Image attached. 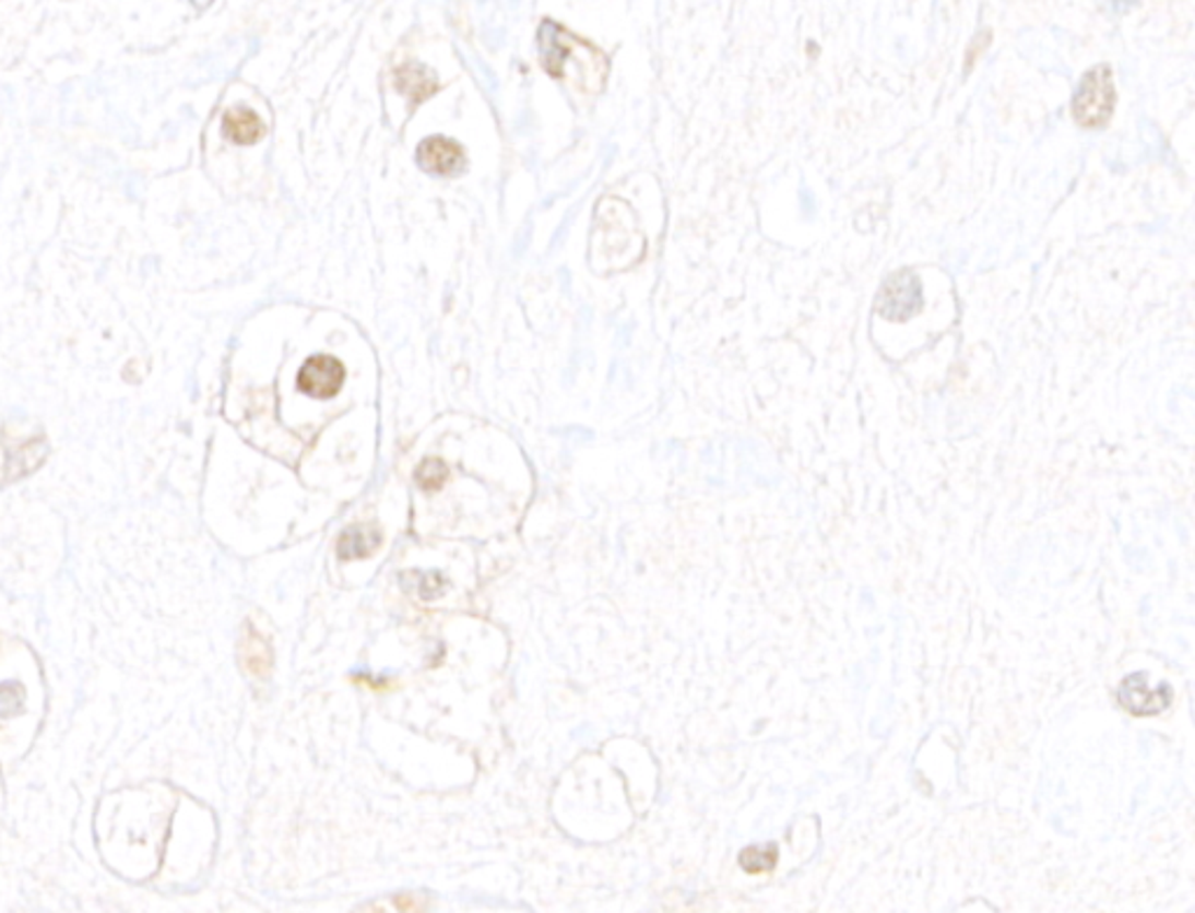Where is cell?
Listing matches in <instances>:
<instances>
[{"mask_svg":"<svg viewBox=\"0 0 1195 913\" xmlns=\"http://www.w3.org/2000/svg\"><path fill=\"white\" fill-rule=\"evenodd\" d=\"M1174 699V691L1170 685H1158L1151 689L1147 685V675L1144 673H1131L1119 687V703L1135 718H1153L1163 710L1170 708Z\"/></svg>","mask_w":1195,"mask_h":913,"instance_id":"cell-5","label":"cell"},{"mask_svg":"<svg viewBox=\"0 0 1195 913\" xmlns=\"http://www.w3.org/2000/svg\"><path fill=\"white\" fill-rule=\"evenodd\" d=\"M395 84H398V90L404 96H409L414 100V104H421V100L430 98L437 92L435 73H430L421 63H406V66H402V69H398Z\"/></svg>","mask_w":1195,"mask_h":913,"instance_id":"cell-10","label":"cell"},{"mask_svg":"<svg viewBox=\"0 0 1195 913\" xmlns=\"http://www.w3.org/2000/svg\"><path fill=\"white\" fill-rule=\"evenodd\" d=\"M537 43H540V57H542L544 71L552 78H558V80L566 78L568 63L575 61L579 75H582V87L589 94L603 92L610 63L601 49H595L587 40L572 36L570 31L549 20L542 22Z\"/></svg>","mask_w":1195,"mask_h":913,"instance_id":"cell-2","label":"cell"},{"mask_svg":"<svg viewBox=\"0 0 1195 913\" xmlns=\"http://www.w3.org/2000/svg\"><path fill=\"white\" fill-rule=\"evenodd\" d=\"M381 533L374 526H353L341 533L336 543V556L341 561H357L369 559V556L379 549Z\"/></svg>","mask_w":1195,"mask_h":913,"instance_id":"cell-9","label":"cell"},{"mask_svg":"<svg viewBox=\"0 0 1195 913\" xmlns=\"http://www.w3.org/2000/svg\"><path fill=\"white\" fill-rule=\"evenodd\" d=\"M447 479H449V467L439 459L423 461L416 470V482L423 491H439Z\"/></svg>","mask_w":1195,"mask_h":913,"instance_id":"cell-12","label":"cell"},{"mask_svg":"<svg viewBox=\"0 0 1195 913\" xmlns=\"http://www.w3.org/2000/svg\"><path fill=\"white\" fill-rule=\"evenodd\" d=\"M425 904L416 902V898H412V894H402V898H398V902H395V909H402V911H418Z\"/></svg>","mask_w":1195,"mask_h":913,"instance_id":"cell-14","label":"cell"},{"mask_svg":"<svg viewBox=\"0 0 1195 913\" xmlns=\"http://www.w3.org/2000/svg\"><path fill=\"white\" fill-rule=\"evenodd\" d=\"M418 164L437 176H455L465 168V152L455 141L433 137L418 145Z\"/></svg>","mask_w":1195,"mask_h":913,"instance_id":"cell-7","label":"cell"},{"mask_svg":"<svg viewBox=\"0 0 1195 913\" xmlns=\"http://www.w3.org/2000/svg\"><path fill=\"white\" fill-rule=\"evenodd\" d=\"M346 369L332 355H313L304 363L297 377V386L304 395L316 400L334 398L344 386Z\"/></svg>","mask_w":1195,"mask_h":913,"instance_id":"cell-6","label":"cell"},{"mask_svg":"<svg viewBox=\"0 0 1195 913\" xmlns=\"http://www.w3.org/2000/svg\"><path fill=\"white\" fill-rule=\"evenodd\" d=\"M241 662H244V668L252 675V678H258V680L269 678L271 666H273V652H271V645L267 642V638L258 629H255L252 624H248L246 636L241 640Z\"/></svg>","mask_w":1195,"mask_h":913,"instance_id":"cell-8","label":"cell"},{"mask_svg":"<svg viewBox=\"0 0 1195 913\" xmlns=\"http://www.w3.org/2000/svg\"><path fill=\"white\" fill-rule=\"evenodd\" d=\"M222 127H225L227 139L238 145H252L264 137L260 117L248 108H232L225 115V120H222Z\"/></svg>","mask_w":1195,"mask_h":913,"instance_id":"cell-11","label":"cell"},{"mask_svg":"<svg viewBox=\"0 0 1195 913\" xmlns=\"http://www.w3.org/2000/svg\"><path fill=\"white\" fill-rule=\"evenodd\" d=\"M920 309H923V285H920L913 272L903 269V272H897L885 281L878 295V313L883 318L903 323V320L913 318Z\"/></svg>","mask_w":1195,"mask_h":913,"instance_id":"cell-4","label":"cell"},{"mask_svg":"<svg viewBox=\"0 0 1195 913\" xmlns=\"http://www.w3.org/2000/svg\"><path fill=\"white\" fill-rule=\"evenodd\" d=\"M644 252V239L636 227L630 209L617 199H603L598 204L595 225L591 234V262L595 269L619 272L636 264Z\"/></svg>","mask_w":1195,"mask_h":913,"instance_id":"cell-1","label":"cell"},{"mask_svg":"<svg viewBox=\"0 0 1195 913\" xmlns=\"http://www.w3.org/2000/svg\"><path fill=\"white\" fill-rule=\"evenodd\" d=\"M192 3H194L199 10H203V8H209V5L213 3V0H192Z\"/></svg>","mask_w":1195,"mask_h":913,"instance_id":"cell-15","label":"cell"},{"mask_svg":"<svg viewBox=\"0 0 1195 913\" xmlns=\"http://www.w3.org/2000/svg\"><path fill=\"white\" fill-rule=\"evenodd\" d=\"M1114 108L1116 87L1112 71H1109V66H1096L1084 75L1077 94H1074V120L1086 129H1100L1114 115Z\"/></svg>","mask_w":1195,"mask_h":913,"instance_id":"cell-3","label":"cell"},{"mask_svg":"<svg viewBox=\"0 0 1195 913\" xmlns=\"http://www.w3.org/2000/svg\"><path fill=\"white\" fill-rule=\"evenodd\" d=\"M412 591L414 594H418L421 601H435L443 594V589H447V582H443V578L439 572H412Z\"/></svg>","mask_w":1195,"mask_h":913,"instance_id":"cell-13","label":"cell"}]
</instances>
